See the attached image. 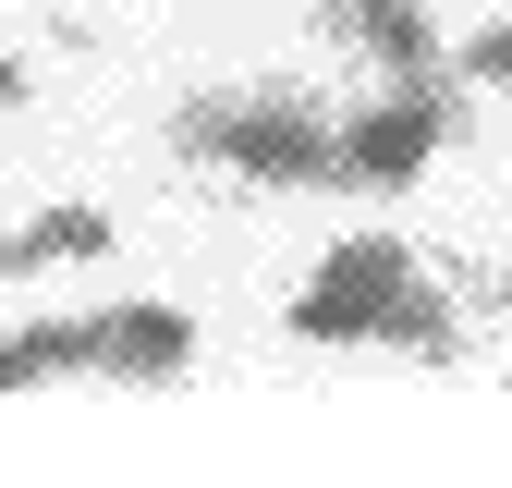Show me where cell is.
Wrapping results in <instances>:
<instances>
[{
    "label": "cell",
    "mask_w": 512,
    "mask_h": 488,
    "mask_svg": "<svg viewBox=\"0 0 512 488\" xmlns=\"http://www.w3.org/2000/svg\"><path fill=\"white\" fill-rule=\"evenodd\" d=\"M25 98H37V74H25L13 49H0V110H25Z\"/></svg>",
    "instance_id": "cell-10"
},
{
    "label": "cell",
    "mask_w": 512,
    "mask_h": 488,
    "mask_svg": "<svg viewBox=\"0 0 512 488\" xmlns=\"http://www.w3.org/2000/svg\"><path fill=\"white\" fill-rule=\"evenodd\" d=\"M378 354L464 366V305H452V281H439V269H415V281H403V305H391V330H378Z\"/></svg>",
    "instance_id": "cell-6"
},
{
    "label": "cell",
    "mask_w": 512,
    "mask_h": 488,
    "mask_svg": "<svg viewBox=\"0 0 512 488\" xmlns=\"http://www.w3.org/2000/svg\"><path fill=\"white\" fill-rule=\"evenodd\" d=\"M317 13H354V0H317Z\"/></svg>",
    "instance_id": "cell-11"
},
{
    "label": "cell",
    "mask_w": 512,
    "mask_h": 488,
    "mask_svg": "<svg viewBox=\"0 0 512 488\" xmlns=\"http://www.w3.org/2000/svg\"><path fill=\"white\" fill-rule=\"evenodd\" d=\"M74 366H86V318H25V330H0V391L74 379Z\"/></svg>",
    "instance_id": "cell-7"
},
{
    "label": "cell",
    "mask_w": 512,
    "mask_h": 488,
    "mask_svg": "<svg viewBox=\"0 0 512 488\" xmlns=\"http://www.w3.org/2000/svg\"><path fill=\"white\" fill-rule=\"evenodd\" d=\"M110 257V208H37L25 232H0V281H37V269H98Z\"/></svg>",
    "instance_id": "cell-5"
},
{
    "label": "cell",
    "mask_w": 512,
    "mask_h": 488,
    "mask_svg": "<svg viewBox=\"0 0 512 488\" xmlns=\"http://www.w3.org/2000/svg\"><path fill=\"white\" fill-rule=\"evenodd\" d=\"M171 147L232 171V183H256V196H317V183H342L330 171V110L293 98V86H208V98H183Z\"/></svg>",
    "instance_id": "cell-1"
},
{
    "label": "cell",
    "mask_w": 512,
    "mask_h": 488,
    "mask_svg": "<svg viewBox=\"0 0 512 488\" xmlns=\"http://www.w3.org/2000/svg\"><path fill=\"white\" fill-rule=\"evenodd\" d=\"M86 366L122 391H171L183 366H196V318L183 305H98L86 318Z\"/></svg>",
    "instance_id": "cell-4"
},
{
    "label": "cell",
    "mask_w": 512,
    "mask_h": 488,
    "mask_svg": "<svg viewBox=\"0 0 512 488\" xmlns=\"http://www.w3.org/2000/svg\"><path fill=\"white\" fill-rule=\"evenodd\" d=\"M476 305H488V318L512 330V269H476Z\"/></svg>",
    "instance_id": "cell-9"
},
{
    "label": "cell",
    "mask_w": 512,
    "mask_h": 488,
    "mask_svg": "<svg viewBox=\"0 0 512 488\" xmlns=\"http://www.w3.org/2000/svg\"><path fill=\"white\" fill-rule=\"evenodd\" d=\"M439 135H452V74L378 86L354 122H330V171H342V196H403V183H427Z\"/></svg>",
    "instance_id": "cell-2"
},
{
    "label": "cell",
    "mask_w": 512,
    "mask_h": 488,
    "mask_svg": "<svg viewBox=\"0 0 512 488\" xmlns=\"http://www.w3.org/2000/svg\"><path fill=\"white\" fill-rule=\"evenodd\" d=\"M415 269H427V257H415L403 232H342L330 257H317V281L293 293V342H378Z\"/></svg>",
    "instance_id": "cell-3"
},
{
    "label": "cell",
    "mask_w": 512,
    "mask_h": 488,
    "mask_svg": "<svg viewBox=\"0 0 512 488\" xmlns=\"http://www.w3.org/2000/svg\"><path fill=\"white\" fill-rule=\"evenodd\" d=\"M452 86H500V98H512V25H476V37L452 49Z\"/></svg>",
    "instance_id": "cell-8"
}]
</instances>
